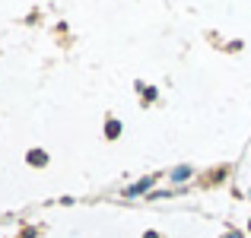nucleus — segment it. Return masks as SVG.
Returning <instances> with one entry per match:
<instances>
[{
	"mask_svg": "<svg viewBox=\"0 0 251 238\" xmlns=\"http://www.w3.org/2000/svg\"><path fill=\"white\" fill-rule=\"evenodd\" d=\"M156 184V175H147V178H140L137 184H130V188H124V197H140V194H147L150 188Z\"/></svg>",
	"mask_w": 251,
	"mask_h": 238,
	"instance_id": "f257e3e1",
	"label": "nucleus"
},
{
	"mask_svg": "<svg viewBox=\"0 0 251 238\" xmlns=\"http://www.w3.org/2000/svg\"><path fill=\"white\" fill-rule=\"evenodd\" d=\"M191 175H194V168H191V165H178V168H172V171H169V178H172V181H175V184L188 181Z\"/></svg>",
	"mask_w": 251,
	"mask_h": 238,
	"instance_id": "f03ea898",
	"label": "nucleus"
},
{
	"mask_svg": "<svg viewBox=\"0 0 251 238\" xmlns=\"http://www.w3.org/2000/svg\"><path fill=\"white\" fill-rule=\"evenodd\" d=\"M29 165H35V168H42V165H48V153H45V149H32L29 156Z\"/></svg>",
	"mask_w": 251,
	"mask_h": 238,
	"instance_id": "7ed1b4c3",
	"label": "nucleus"
},
{
	"mask_svg": "<svg viewBox=\"0 0 251 238\" xmlns=\"http://www.w3.org/2000/svg\"><path fill=\"white\" fill-rule=\"evenodd\" d=\"M105 137H108V140H118V137H121V121L111 118V121L105 124Z\"/></svg>",
	"mask_w": 251,
	"mask_h": 238,
	"instance_id": "20e7f679",
	"label": "nucleus"
},
{
	"mask_svg": "<svg viewBox=\"0 0 251 238\" xmlns=\"http://www.w3.org/2000/svg\"><path fill=\"white\" fill-rule=\"evenodd\" d=\"M140 89H143V98H147V102H153V98L159 95V92H156L153 86H143V83H140Z\"/></svg>",
	"mask_w": 251,
	"mask_h": 238,
	"instance_id": "39448f33",
	"label": "nucleus"
},
{
	"mask_svg": "<svg viewBox=\"0 0 251 238\" xmlns=\"http://www.w3.org/2000/svg\"><path fill=\"white\" fill-rule=\"evenodd\" d=\"M143 238H159V235H156V232H147V235H143Z\"/></svg>",
	"mask_w": 251,
	"mask_h": 238,
	"instance_id": "423d86ee",
	"label": "nucleus"
},
{
	"mask_svg": "<svg viewBox=\"0 0 251 238\" xmlns=\"http://www.w3.org/2000/svg\"><path fill=\"white\" fill-rule=\"evenodd\" d=\"M226 238H242V235H239V232H229V235H226Z\"/></svg>",
	"mask_w": 251,
	"mask_h": 238,
	"instance_id": "0eeeda50",
	"label": "nucleus"
},
{
	"mask_svg": "<svg viewBox=\"0 0 251 238\" xmlns=\"http://www.w3.org/2000/svg\"><path fill=\"white\" fill-rule=\"evenodd\" d=\"M248 229H251V222H248Z\"/></svg>",
	"mask_w": 251,
	"mask_h": 238,
	"instance_id": "6e6552de",
	"label": "nucleus"
}]
</instances>
